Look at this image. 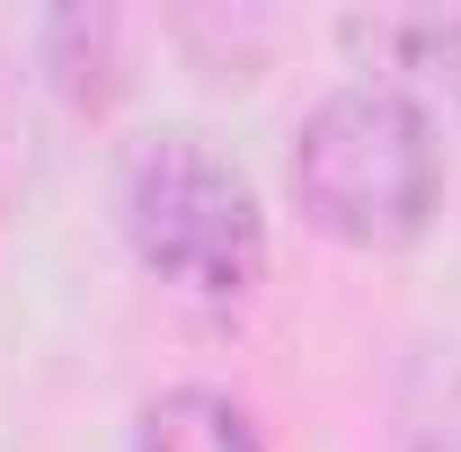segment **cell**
Returning a JSON list of instances; mask_svg holds the SVG:
<instances>
[{
	"label": "cell",
	"instance_id": "cell-1",
	"mask_svg": "<svg viewBox=\"0 0 461 452\" xmlns=\"http://www.w3.org/2000/svg\"><path fill=\"white\" fill-rule=\"evenodd\" d=\"M293 204L346 249H408L444 204V142L391 80H355L293 124Z\"/></svg>",
	"mask_w": 461,
	"mask_h": 452
},
{
	"label": "cell",
	"instance_id": "cell-2",
	"mask_svg": "<svg viewBox=\"0 0 461 452\" xmlns=\"http://www.w3.org/2000/svg\"><path fill=\"white\" fill-rule=\"evenodd\" d=\"M124 240L160 284L195 302H249L267 276V213L240 160H222L204 133H151L124 160Z\"/></svg>",
	"mask_w": 461,
	"mask_h": 452
},
{
	"label": "cell",
	"instance_id": "cell-3",
	"mask_svg": "<svg viewBox=\"0 0 461 452\" xmlns=\"http://www.w3.org/2000/svg\"><path fill=\"white\" fill-rule=\"evenodd\" d=\"M133 452H258V426H249V408L222 399V391H160L142 408Z\"/></svg>",
	"mask_w": 461,
	"mask_h": 452
},
{
	"label": "cell",
	"instance_id": "cell-4",
	"mask_svg": "<svg viewBox=\"0 0 461 452\" xmlns=\"http://www.w3.org/2000/svg\"><path fill=\"white\" fill-rule=\"evenodd\" d=\"M346 45H373V54H408V71H435L461 98V9L453 18H355Z\"/></svg>",
	"mask_w": 461,
	"mask_h": 452
}]
</instances>
